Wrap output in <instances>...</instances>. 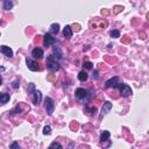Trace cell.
Returning <instances> with one entry per match:
<instances>
[{
  "label": "cell",
  "mask_w": 149,
  "mask_h": 149,
  "mask_svg": "<svg viewBox=\"0 0 149 149\" xmlns=\"http://www.w3.org/2000/svg\"><path fill=\"white\" fill-rule=\"evenodd\" d=\"M47 66L50 71H57L59 69V63L56 61V58L54 56H49L47 61Z\"/></svg>",
  "instance_id": "6da1fadb"
},
{
  "label": "cell",
  "mask_w": 149,
  "mask_h": 149,
  "mask_svg": "<svg viewBox=\"0 0 149 149\" xmlns=\"http://www.w3.org/2000/svg\"><path fill=\"white\" fill-rule=\"evenodd\" d=\"M115 87H118L119 90H120V94H121V97H128V96L132 94V88H130L128 85H126V84L118 83Z\"/></svg>",
  "instance_id": "7a4b0ae2"
},
{
  "label": "cell",
  "mask_w": 149,
  "mask_h": 149,
  "mask_svg": "<svg viewBox=\"0 0 149 149\" xmlns=\"http://www.w3.org/2000/svg\"><path fill=\"white\" fill-rule=\"evenodd\" d=\"M44 107H46V111L48 112V114H49V115H51V114L54 113L55 105H54V101H53V99H51V98L47 97V98L44 99Z\"/></svg>",
  "instance_id": "3957f363"
},
{
  "label": "cell",
  "mask_w": 149,
  "mask_h": 149,
  "mask_svg": "<svg viewBox=\"0 0 149 149\" xmlns=\"http://www.w3.org/2000/svg\"><path fill=\"white\" fill-rule=\"evenodd\" d=\"M55 43V37H53L51 34H46L43 37V44L44 47H50Z\"/></svg>",
  "instance_id": "277c9868"
},
{
  "label": "cell",
  "mask_w": 149,
  "mask_h": 149,
  "mask_svg": "<svg viewBox=\"0 0 149 149\" xmlns=\"http://www.w3.org/2000/svg\"><path fill=\"white\" fill-rule=\"evenodd\" d=\"M26 62H27V65H28V69L32 70V71H39L40 70V64H37L36 62H34L33 59H31V58H27L26 59Z\"/></svg>",
  "instance_id": "5b68a950"
},
{
  "label": "cell",
  "mask_w": 149,
  "mask_h": 149,
  "mask_svg": "<svg viewBox=\"0 0 149 149\" xmlns=\"http://www.w3.org/2000/svg\"><path fill=\"white\" fill-rule=\"evenodd\" d=\"M32 56H33L35 59H42L44 56L43 50H42L41 48H35V49L32 51Z\"/></svg>",
  "instance_id": "8992f818"
},
{
  "label": "cell",
  "mask_w": 149,
  "mask_h": 149,
  "mask_svg": "<svg viewBox=\"0 0 149 149\" xmlns=\"http://www.w3.org/2000/svg\"><path fill=\"white\" fill-rule=\"evenodd\" d=\"M118 83H119V78H118V77H113V78H111V79H108L107 82H106L105 87H106V88L115 87L116 84H118Z\"/></svg>",
  "instance_id": "52a82bcc"
},
{
  "label": "cell",
  "mask_w": 149,
  "mask_h": 149,
  "mask_svg": "<svg viewBox=\"0 0 149 149\" xmlns=\"http://www.w3.org/2000/svg\"><path fill=\"white\" fill-rule=\"evenodd\" d=\"M111 108H112V102L105 101V104L102 105V108H101V118H102L104 115H106V114L110 112Z\"/></svg>",
  "instance_id": "ba28073f"
},
{
  "label": "cell",
  "mask_w": 149,
  "mask_h": 149,
  "mask_svg": "<svg viewBox=\"0 0 149 149\" xmlns=\"http://www.w3.org/2000/svg\"><path fill=\"white\" fill-rule=\"evenodd\" d=\"M0 53H3L4 55H6L7 57H12L13 56V51L9 47H6V46H1L0 47Z\"/></svg>",
  "instance_id": "9c48e42d"
},
{
  "label": "cell",
  "mask_w": 149,
  "mask_h": 149,
  "mask_svg": "<svg viewBox=\"0 0 149 149\" xmlns=\"http://www.w3.org/2000/svg\"><path fill=\"white\" fill-rule=\"evenodd\" d=\"M86 96H87V91L86 90H84L82 87H78L76 90V97H77L78 99H84Z\"/></svg>",
  "instance_id": "30bf717a"
},
{
  "label": "cell",
  "mask_w": 149,
  "mask_h": 149,
  "mask_svg": "<svg viewBox=\"0 0 149 149\" xmlns=\"http://www.w3.org/2000/svg\"><path fill=\"white\" fill-rule=\"evenodd\" d=\"M42 100V94L40 91H34V104L35 105H40V102Z\"/></svg>",
  "instance_id": "8fae6325"
},
{
  "label": "cell",
  "mask_w": 149,
  "mask_h": 149,
  "mask_svg": "<svg viewBox=\"0 0 149 149\" xmlns=\"http://www.w3.org/2000/svg\"><path fill=\"white\" fill-rule=\"evenodd\" d=\"M63 34L64 36H65L66 39H71L72 37V29L70 26H65V28H64V31H63Z\"/></svg>",
  "instance_id": "7c38bea8"
},
{
  "label": "cell",
  "mask_w": 149,
  "mask_h": 149,
  "mask_svg": "<svg viewBox=\"0 0 149 149\" xmlns=\"http://www.w3.org/2000/svg\"><path fill=\"white\" fill-rule=\"evenodd\" d=\"M9 100V96L7 93H0V104L4 105Z\"/></svg>",
  "instance_id": "4fadbf2b"
},
{
  "label": "cell",
  "mask_w": 149,
  "mask_h": 149,
  "mask_svg": "<svg viewBox=\"0 0 149 149\" xmlns=\"http://www.w3.org/2000/svg\"><path fill=\"white\" fill-rule=\"evenodd\" d=\"M12 7H13L12 0H4V8H5L6 11H9Z\"/></svg>",
  "instance_id": "5bb4252c"
},
{
  "label": "cell",
  "mask_w": 149,
  "mask_h": 149,
  "mask_svg": "<svg viewBox=\"0 0 149 149\" xmlns=\"http://www.w3.org/2000/svg\"><path fill=\"white\" fill-rule=\"evenodd\" d=\"M87 73H86L85 71H80L79 73H78V79L80 80V82H85V80H87Z\"/></svg>",
  "instance_id": "9a60e30c"
},
{
  "label": "cell",
  "mask_w": 149,
  "mask_h": 149,
  "mask_svg": "<svg viewBox=\"0 0 149 149\" xmlns=\"http://www.w3.org/2000/svg\"><path fill=\"white\" fill-rule=\"evenodd\" d=\"M108 139H110V132L104 130V132L101 133V135H100V141H101V142H104V141H107Z\"/></svg>",
  "instance_id": "2e32d148"
},
{
  "label": "cell",
  "mask_w": 149,
  "mask_h": 149,
  "mask_svg": "<svg viewBox=\"0 0 149 149\" xmlns=\"http://www.w3.org/2000/svg\"><path fill=\"white\" fill-rule=\"evenodd\" d=\"M105 62H107L108 64H111V65H113V64L116 63V58L115 57H112V56H105Z\"/></svg>",
  "instance_id": "e0dca14e"
},
{
  "label": "cell",
  "mask_w": 149,
  "mask_h": 149,
  "mask_svg": "<svg viewBox=\"0 0 149 149\" xmlns=\"http://www.w3.org/2000/svg\"><path fill=\"white\" fill-rule=\"evenodd\" d=\"M85 111L87 112V114H90V115H94L96 114V112H97V108L96 107H93V106H86L85 107Z\"/></svg>",
  "instance_id": "ac0fdd59"
},
{
  "label": "cell",
  "mask_w": 149,
  "mask_h": 149,
  "mask_svg": "<svg viewBox=\"0 0 149 149\" xmlns=\"http://www.w3.org/2000/svg\"><path fill=\"white\" fill-rule=\"evenodd\" d=\"M50 32L53 34H57L59 32V25L58 23H53L51 27H50Z\"/></svg>",
  "instance_id": "d6986e66"
},
{
  "label": "cell",
  "mask_w": 149,
  "mask_h": 149,
  "mask_svg": "<svg viewBox=\"0 0 149 149\" xmlns=\"http://www.w3.org/2000/svg\"><path fill=\"white\" fill-rule=\"evenodd\" d=\"M53 53H54V55H56V56H54V57H57V58H61L62 57V51L59 50V48L58 47H54L53 48Z\"/></svg>",
  "instance_id": "ffe728a7"
},
{
  "label": "cell",
  "mask_w": 149,
  "mask_h": 149,
  "mask_svg": "<svg viewBox=\"0 0 149 149\" xmlns=\"http://www.w3.org/2000/svg\"><path fill=\"white\" fill-rule=\"evenodd\" d=\"M78 128H79V124H78L77 121H72L71 124H70V129L73 130V132H77Z\"/></svg>",
  "instance_id": "44dd1931"
},
{
  "label": "cell",
  "mask_w": 149,
  "mask_h": 149,
  "mask_svg": "<svg viewBox=\"0 0 149 149\" xmlns=\"http://www.w3.org/2000/svg\"><path fill=\"white\" fill-rule=\"evenodd\" d=\"M121 42H122L124 44H129L130 42H132V40H130V37H129V36L125 35L124 37H121Z\"/></svg>",
  "instance_id": "7402d4cb"
},
{
  "label": "cell",
  "mask_w": 149,
  "mask_h": 149,
  "mask_svg": "<svg viewBox=\"0 0 149 149\" xmlns=\"http://www.w3.org/2000/svg\"><path fill=\"white\" fill-rule=\"evenodd\" d=\"M124 9V7L122 6H119V5H116V6H114V8H113V13L114 14H119L120 12Z\"/></svg>",
  "instance_id": "603a6c76"
},
{
  "label": "cell",
  "mask_w": 149,
  "mask_h": 149,
  "mask_svg": "<svg viewBox=\"0 0 149 149\" xmlns=\"http://www.w3.org/2000/svg\"><path fill=\"white\" fill-rule=\"evenodd\" d=\"M43 134L44 135H50V134H51V128H50L49 126H46V127L43 128Z\"/></svg>",
  "instance_id": "cb8c5ba5"
},
{
  "label": "cell",
  "mask_w": 149,
  "mask_h": 149,
  "mask_svg": "<svg viewBox=\"0 0 149 149\" xmlns=\"http://www.w3.org/2000/svg\"><path fill=\"white\" fill-rule=\"evenodd\" d=\"M111 37H114V39L120 37V33H119V31H112L111 32Z\"/></svg>",
  "instance_id": "d4e9b609"
},
{
  "label": "cell",
  "mask_w": 149,
  "mask_h": 149,
  "mask_svg": "<svg viewBox=\"0 0 149 149\" xmlns=\"http://www.w3.org/2000/svg\"><path fill=\"white\" fill-rule=\"evenodd\" d=\"M100 13H101L102 17H107V15H110V9H106V8H102L101 11H100Z\"/></svg>",
  "instance_id": "484cf974"
},
{
  "label": "cell",
  "mask_w": 149,
  "mask_h": 149,
  "mask_svg": "<svg viewBox=\"0 0 149 149\" xmlns=\"http://www.w3.org/2000/svg\"><path fill=\"white\" fill-rule=\"evenodd\" d=\"M47 80H49V82H56V74H48Z\"/></svg>",
  "instance_id": "4316f807"
},
{
  "label": "cell",
  "mask_w": 149,
  "mask_h": 149,
  "mask_svg": "<svg viewBox=\"0 0 149 149\" xmlns=\"http://www.w3.org/2000/svg\"><path fill=\"white\" fill-rule=\"evenodd\" d=\"M49 148L50 149H53V148H58V149H61L62 148V146L59 143H57V142H54V143H51L49 146Z\"/></svg>",
  "instance_id": "83f0119b"
},
{
  "label": "cell",
  "mask_w": 149,
  "mask_h": 149,
  "mask_svg": "<svg viewBox=\"0 0 149 149\" xmlns=\"http://www.w3.org/2000/svg\"><path fill=\"white\" fill-rule=\"evenodd\" d=\"M71 29L72 31H74V32H79L80 31V25L79 23H73V26H72Z\"/></svg>",
  "instance_id": "f1b7e54d"
},
{
  "label": "cell",
  "mask_w": 149,
  "mask_h": 149,
  "mask_svg": "<svg viewBox=\"0 0 149 149\" xmlns=\"http://www.w3.org/2000/svg\"><path fill=\"white\" fill-rule=\"evenodd\" d=\"M84 68L85 69H92V63L91 62H84Z\"/></svg>",
  "instance_id": "f546056e"
},
{
  "label": "cell",
  "mask_w": 149,
  "mask_h": 149,
  "mask_svg": "<svg viewBox=\"0 0 149 149\" xmlns=\"http://www.w3.org/2000/svg\"><path fill=\"white\" fill-rule=\"evenodd\" d=\"M34 91H35V85H34L33 83H31V84H29V87H28V92L34 93Z\"/></svg>",
  "instance_id": "4dcf8cb0"
},
{
  "label": "cell",
  "mask_w": 149,
  "mask_h": 149,
  "mask_svg": "<svg viewBox=\"0 0 149 149\" xmlns=\"http://www.w3.org/2000/svg\"><path fill=\"white\" fill-rule=\"evenodd\" d=\"M92 125L91 124H87V125H85V126H83V129L84 130H88V129H92Z\"/></svg>",
  "instance_id": "1f68e13d"
},
{
  "label": "cell",
  "mask_w": 149,
  "mask_h": 149,
  "mask_svg": "<svg viewBox=\"0 0 149 149\" xmlns=\"http://www.w3.org/2000/svg\"><path fill=\"white\" fill-rule=\"evenodd\" d=\"M40 42H41V36H40V35H37V36H36V37H35V39H34V43H40Z\"/></svg>",
  "instance_id": "d6a6232c"
},
{
  "label": "cell",
  "mask_w": 149,
  "mask_h": 149,
  "mask_svg": "<svg viewBox=\"0 0 149 149\" xmlns=\"http://www.w3.org/2000/svg\"><path fill=\"white\" fill-rule=\"evenodd\" d=\"M140 37L142 40H146L147 39V34L144 33V32H140Z\"/></svg>",
  "instance_id": "836d02e7"
},
{
  "label": "cell",
  "mask_w": 149,
  "mask_h": 149,
  "mask_svg": "<svg viewBox=\"0 0 149 149\" xmlns=\"http://www.w3.org/2000/svg\"><path fill=\"white\" fill-rule=\"evenodd\" d=\"M92 77L94 78V79H98V78H99V74H98V71H93V74H92Z\"/></svg>",
  "instance_id": "e575fe53"
},
{
  "label": "cell",
  "mask_w": 149,
  "mask_h": 149,
  "mask_svg": "<svg viewBox=\"0 0 149 149\" xmlns=\"http://www.w3.org/2000/svg\"><path fill=\"white\" fill-rule=\"evenodd\" d=\"M12 86H13L14 88H18V87H19V82H18V80L13 82V85H12Z\"/></svg>",
  "instance_id": "d590c367"
},
{
  "label": "cell",
  "mask_w": 149,
  "mask_h": 149,
  "mask_svg": "<svg viewBox=\"0 0 149 149\" xmlns=\"http://www.w3.org/2000/svg\"><path fill=\"white\" fill-rule=\"evenodd\" d=\"M11 148H13V149H14V148H19V144H18L17 142H14V143L11 144Z\"/></svg>",
  "instance_id": "8d00e7d4"
},
{
  "label": "cell",
  "mask_w": 149,
  "mask_h": 149,
  "mask_svg": "<svg viewBox=\"0 0 149 149\" xmlns=\"http://www.w3.org/2000/svg\"><path fill=\"white\" fill-rule=\"evenodd\" d=\"M1 84H3V78L0 77V85H1Z\"/></svg>",
  "instance_id": "74e56055"
},
{
  "label": "cell",
  "mask_w": 149,
  "mask_h": 149,
  "mask_svg": "<svg viewBox=\"0 0 149 149\" xmlns=\"http://www.w3.org/2000/svg\"><path fill=\"white\" fill-rule=\"evenodd\" d=\"M4 70H5V68H3V66H1V68H0V71H4Z\"/></svg>",
  "instance_id": "f35d334b"
}]
</instances>
